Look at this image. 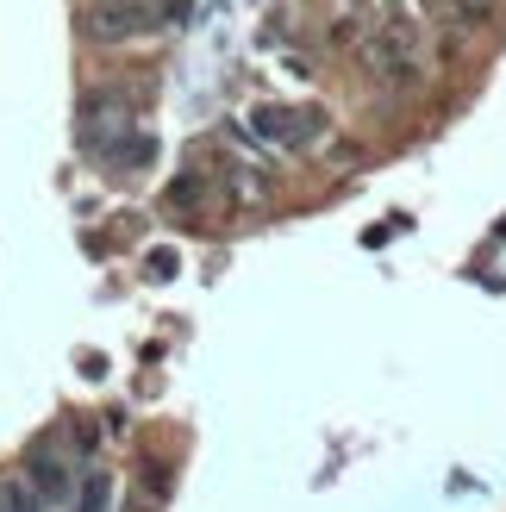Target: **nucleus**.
Here are the masks:
<instances>
[{
	"instance_id": "f257e3e1",
	"label": "nucleus",
	"mask_w": 506,
	"mask_h": 512,
	"mask_svg": "<svg viewBox=\"0 0 506 512\" xmlns=\"http://www.w3.org/2000/svg\"><path fill=\"white\" fill-rule=\"evenodd\" d=\"M163 25H175L157 0H94V7L82 13V32L94 44H138L150 32H163Z\"/></svg>"
},
{
	"instance_id": "f03ea898",
	"label": "nucleus",
	"mask_w": 506,
	"mask_h": 512,
	"mask_svg": "<svg viewBox=\"0 0 506 512\" xmlns=\"http://www.w3.org/2000/svg\"><path fill=\"white\" fill-rule=\"evenodd\" d=\"M363 69L388 88H413L419 82V50H413V32H369L363 38Z\"/></svg>"
},
{
	"instance_id": "7ed1b4c3",
	"label": "nucleus",
	"mask_w": 506,
	"mask_h": 512,
	"mask_svg": "<svg viewBox=\"0 0 506 512\" xmlns=\"http://www.w3.org/2000/svg\"><path fill=\"white\" fill-rule=\"evenodd\" d=\"M263 144H282V150H307L313 138H325V113L319 107H257L250 113Z\"/></svg>"
},
{
	"instance_id": "20e7f679",
	"label": "nucleus",
	"mask_w": 506,
	"mask_h": 512,
	"mask_svg": "<svg viewBox=\"0 0 506 512\" xmlns=\"http://www.w3.org/2000/svg\"><path fill=\"white\" fill-rule=\"evenodd\" d=\"M25 481L38 488V500H69V456H57V444H32V456H25Z\"/></svg>"
},
{
	"instance_id": "39448f33",
	"label": "nucleus",
	"mask_w": 506,
	"mask_h": 512,
	"mask_svg": "<svg viewBox=\"0 0 506 512\" xmlns=\"http://www.w3.org/2000/svg\"><path fill=\"white\" fill-rule=\"evenodd\" d=\"M0 512H44V500L25 475H0Z\"/></svg>"
},
{
	"instance_id": "423d86ee",
	"label": "nucleus",
	"mask_w": 506,
	"mask_h": 512,
	"mask_svg": "<svg viewBox=\"0 0 506 512\" xmlns=\"http://www.w3.org/2000/svg\"><path fill=\"white\" fill-rule=\"evenodd\" d=\"M438 7L457 19V25H488L494 19V0H438Z\"/></svg>"
},
{
	"instance_id": "0eeeda50",
	"label": "nucleus",
	"mask_w": 506,
	"mask_h": 512,
	"mask_svg": "<svg viewBox=\"0 0 506 512\" xmlns=\"http://www.w3.org/2000/svg\"><path fill=\"white\" fill-rule=\"evenodd\" d=\"M107 500H113V481L94 469V475L82 481V500H75V512H107Z\"/></svg>"
}]
</instances>
